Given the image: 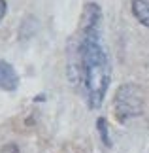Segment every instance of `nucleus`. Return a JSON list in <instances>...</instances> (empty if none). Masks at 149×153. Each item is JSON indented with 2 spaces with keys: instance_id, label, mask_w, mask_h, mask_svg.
I'll return each instance as SVG.
<instances>
[{
  "instance_id": "obj_4",
  "label": "nucleus",
  "mask_w": 149,
  "mask_h": 153,
  "mask_svg": "<svg viewBox=\"0 0 149 153\" xmlns=\"http://www.w3.org/2000/svg\"><path fill=\"white\" fill-rule=\"evenodd\" d=\"M132 13L144 27H149V0H132Z\"/></svg>"
},
{
  "instance_id": "obj_2",
  "label": "nucleus",
  "mask_w": 149,
  "mask_h": 153,
  "mask_svg": "<svg viewBox=\"0 0 149 153\" xmlns=\"http://www.w3.org/2000/svg\"><path fill=\"white\" fill-rule=\"evenodd\" d=\"M113 111L119 123H127L132 117L142 115L144 111V93L136 83H125L115 91Z\"/></svg>"
},
{
  "instance_id": "obj_6",
  "label": "nucleus",
  "mask_w": 149,
  "mask_h": 153,
  "mask_svg": "<svg viewBox=\"0 0 149 153\" xmlns=\"http://www.w3.org/2000/svg\"><path fill=\"white\" fill-rule=\"evenodd\" d=\"M6 11H8V2H6V0H0V21L4 19Z\"/></svg>"
},
{
  "instance_id": "obj_3",
  "label": "nucleus",
  "mask_w": 149,
  "mask_h": 153,
  "mask_svg": "<svg viewBox=\"0 0 149 153\" xmlns=\"http://www.w3.org/2000/svg\"><path fill=\"white\" fill-rule=\"evenodd\" d=\"M17 85H19V78H17L13 66L6 61H0V89L15 91Z\"/></svg>"
},
{
  "instance_id": "obj_1",
  "label": "nucleus",
  "mask_w": 149,
  "mask_h": 153,
  "mask_svg": "<svg viewBox=\"0 0 149 153\" xmlns=\"http://www.w3.org/2000/svg\"><path fill=\"white\" fill-rule=\"evenodd\" d=\"M72 45L68 53L70 78L83 87L89 108L98 110L111 81V66L102 45V10L96 2L85 4Z\"/></svg>"
},
{
  "instance_id": "obj_5",
  "label": "nucleus",
  "mask_w": 149,
  "mask_h": 153,
  "mask_svg": "<svg viewBox=\"0 0 149 153\" xmlns=\"http://www.w3.org/2000/svg\"><path fill=\"white\" fill-rule=\"evenodd\" d=\"M96 128H98V134H100V140H102V144L106 146V148H110V146H111V140H110V132H108V123H106L104 117H98Z\"/></svg>"
}]
</instances>
